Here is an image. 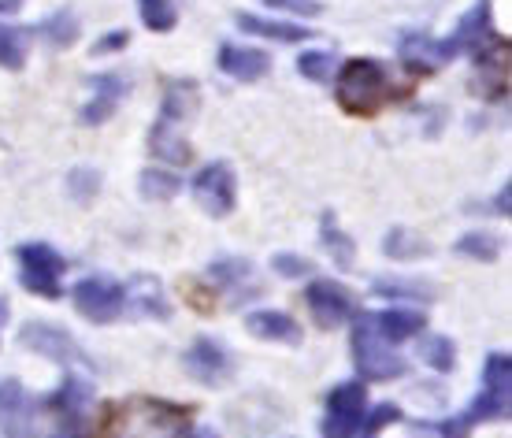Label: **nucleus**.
I'll list each match as a JSON object with an SVG mask.
<instances>
[{
  "label": "nucleus",
  "instance_id": "9d476101",
  "mask_svg": "<svg viewBox=\"0 0 512 438\" xmlns=\"http://www.w3.org/2000/svg\"><path fill=\"white\" fill-rule=\"evenodd\" d=\"M19 342L26 349H34L41 357H49V361H60V364H90L82 357V349L75 346V338L67 335L64 327H52V323H23V331H19Z\"/></svg>",
  "mask_w": 512,
  "mask_h": 438
},
{
  "label": "nucleus",
  "instance_id": "c756f323",
  "mask_svg": "<svg viewBox=\"0 0 512 438\" xmlns=\"http://www.w3.org/2000/svg\"><path fill=\"white\" fill-rule=\"evenodd\" d=\"M372 290L383 297H409V301H427V297H435V286L412 283V279H379Z\"/></svg>",
  "mask_w": 512,
  "mask_h": 438
},
{
  "label": "nucleus",
  "instance_id": "bb28decb",
  "mask_svg": "<svg viewBox=\"0 0 512 438\" xmlns=\"http://www.w3.org/2000/svg\"><path fill=\"white\" fill-rule=\"evenodd\" d=\"M420 357L435 372H449L453 368V361H457V346H453V338H446V335H427L420 342Z\"/></svg>",
  "mask_w": 512,
  "mask_h": 438
},
{
  "label": "nucleus",
  "instance_id": "9b49d317",
  "mask_svg": "<svg viewBox=\"0 0 512 438\" xmlns=\"http://www.w3.org/2000/svg\"><path fill=\"white\" fill-rule=\"evenodd\" d=\"M182 361H186V372H190L197 383H205V387H219V383L231 379V353L208 335L193 338V346L186 349Z\"/></svg>",
  "mask_w": 512,
  "mask_h": 438
},
{
  "label": "nucleus",
  "instance_id": "39448f33",
  "mask_svg": "<svg viewBox=\"0 0 512 438\" xmlns=\"http://www.w3.org/2000/svg\"><path fill=\"white\" fill-rule=\"evenodd\" d=\"M368 413V390L364 383H342L327 398V416H323V438H357L360 424Z\"/></svg>",
  "mask_w": 512,
  "mask_h": 438
},
{
  "label": "nucleus",
  "instance_id": "c85d7f7f",
  "mask_svg": "<svg viewBox=\"0 0 512 438\" xmlns=\"http://www.w3.org/2000/svg\"><path fill=\"white\" fill-rule=\"evenodd\" d=\"M138 8H141V23L149 26V30H156V34L171 30L175 19H179L171 0H138Z\"/></svg>",
  "mask_w": 512,
  "mask_h": 438
},
{
  "label": "nucleus",
  "instance_id": "a211bd4d",
  "mask_svg": "<svg viewBox=\"0 0 512 438\" xmlns=\"http://www.w3.org/2000/svg\"><path fill=\"white\" fill-rule=\"evenodd\" d=\"M238 30L253 34V38H271V41H308L312 30L297 23H279V19H264V15H238Z\"/></svg>",
  "mask_w": 512,
  "mask_h": 438
},
{
  "label": "nucleus",
  "instance_id": "0eeeda50",
  "mask_svg": "<svg viewBox=\"0 0 512 438\" xmlns=\"http://www.w3.org/2000/svg\"><path fill=\"white\" fill-rule=\"evenodd\" d=\"M71 297H75V309L93 323H112L127 309V286H119L116 279H101V275L75 283Z\"/></svg>",
  "mask_w": 512,
  "mask_h": 438
},
{
  "label": "nucleus",
  "instance_id": "4c0bfd02",
  "mask_svg": "<svg viewBox=\"0 0 512 438\" xmlns=\"http://www.w3.org/2000/svg\"><path fill=\"white\" fill-rule=\"evenodd\" d=\"M127 45V30H116V34H108V38H101L97 45H93V56H104V52H116V49H123Z\"/></svg>",
  "mask_w": 512,
  "mask_h": 438
},
{
  "label": "nucleus",
  "instance_id": "f257e3e1",
  "mask_svg": "<svg viewBox=\"0 0 512 438\" xmlns=\"http://www.w3.org/2000/svg\"><path fill=\"white\" fill-rule=\"evenodd\" d=\"M108 438H190V416L179 405L156 398H130L116 405Z\"/></svg>",
  "mask_w": 512,
  "mask_h": 438
},
{
  "label": "nucleus",
  "instance_id": "dca6fc26",
  "mask_svg": "<svg viewBox=\"0 0 512 438\" xmlns=\"http://www.w3.org/2000/svg\"><path fill=\"white\" fill-rule=\"evenodd\" d=\"M245 327L253 331L256 338H268V342H301V327H297L294 316H286V312H275V309H260L253 316H245Z\"/></svg>",
  "mask_w": 512,
  "mask_h": 438
},
{
  "label": "nucleus",
  "instance_id": "b1692460",
  "mask_svg": "<svg viewBox=\"0 0 512 438\" xmlns=\"http://www.w3.org/2000/svg\"><path fill=\"white\" fill-rule=\"evenodd\" d=\"M38 34L45 41H49L52 49H67L71 41L78 38V19H75V12H52L49 19H41L38 23Z\"/></svg>",
  "mask_w": 512,
  "mask_h": 438
},
{
  "label": "nucleus",
  "instance_id": "72a5a7b5",
  "mask_svg": "<svg viewBox=\"0 0 512 438\" xmlns=\"http://www.w3.org/2000/svg\"><path fill=\"white\" fill-rule=\"evenodd\" d=\"M505 413H509V401L498 398V394H490V390H483V394L472 401V409L464 413V420H468V424H479V420H501Z\"/></svg>",
  "mask_w": 512,
  "mask_h": 438
},
{
  "label": "nucleus",
  "instance_id": "7ed1b4c3",
  "mask_svg": "<svg viewBox=\"0 0 512 438\" xmlns=\"http://www.w3.org/2000/svg\"><path fill=\"white\" fill-rule=\"evenodd\" d=\"M353 364H357V372L364 375V379H372V383H386V379L405 375V361L386 346V338L379 335V327H375L372 316H364V320L353 327Z\"/></svg>",
  "mask_w": 512,
  "mask_h": 438
},
{
  "label": "nucleus",
  "instance_id": "412c9836",
  "mask_svg": "<svg viewBox=\"0 0 512 438\" xmlns=\"http://www.w3.org/2000/svg\"><path fill=\"white\" fill-rule=\"evenodd\" d=\"M383 253L390 260H423L431 257L435 249H431V242H423L420 234H412L409 227H394L383 238Z\"/></svg>",
  "mask_w": 512,
  "mask_h": 438
},
{
  "label": "nucleus",
  "instance_id": "a878e982",
  "mask_svg": "<svg viewBox=\"0 0 512 438\" xmlns=\"http://www.w3.org/2000/svg\"><path fill=\"white\" fill-rule=\"evenodd\" d=\"M26 64V30L0 23V67L4 71H23Z\"/></svg>",
  "mask_w": 512,
  "mask_h": 438
},
{
  "label": "nucleus",
  "instance_id": "79ce46f5",
  "mask_svg": "<svg viewBox=\"0 0 512 438\" xmlns=\"http://www.w3.org/2000/svg\"><path fill=\"white\" fill-rule=\"evenodd\" d=\"M19 4H23V0H0V12H15Z\"/></svg>",
  "mask_w": 512,
  "mask_h": 438
},
{
  "label": "nucleus",
  "instance_id": "6ab92c4d",
  "mask_svg": "<svg viewBox=\"0 0 512 438\" xmlns=\"http://www.w3.org/2000/svg\"><path fill=\"white\" fill-rule=\"evenodd\" d=\"M208 275H212V283L223 286V290H231V294H249V290H256L253 286V264L242 257H223L216 260L212 268H208Z\"/></svg>",
  "mask_w": 512,
  "mask_h": 438
},
{
  "label": "nucleus",
  "instance_id": "473e14b6",
  "mask_svg": "<svg viewBox=\"0 0 512 438\" xmlns=\"http://www.w3.org/2000/svg\"><path fill=\"white\" fill-rule=\"evenodd\" d=\"M297 71L305 78H312V82H327V78L338 71V60H334L331 52H301V60H297Z\"/></svg>",
  "mask_w": 512,
  "mask_h": 438
},
{
  "label": "nucleus",
  "instance_id": "a19ab883",
  "mask_svg": "<svg viewBox=\"0 0 512 438\" xmlns=\"http://www.w3.org/2000/svg\"><path fill=\"white\" fill-rule=\"evenodd\" d=\"M509 197H512V190L505 186L498 197H494V212H501V216H509Z\"/></svg>",
  "mask_w": 512,
  "mask_h": 438
},
{
  "label": "nucleus",
  "instance_id": "1a4fd4ad",
  "mask_svg": "<svg viewBox=\"0 0 512 438\" xmlns=\"http://www.w3.org/2000/svg\"><path fill=\"white\" fill-rule=\"evenodd\" d=\"M305 305L308 312H312V320L320 323V327H342V323L357 312V305H353V294L349 290H342L338 283H331V279H316V283L305 290Z\"/></svg>",
  "mask_w": 512,
  "mask_h": 438
},
{
  "label": "nucleus",
  "instance_id": "ea45409f",
  "mask_svg": "<svg viewBox=\"0 0 512 438\" xmlns=\"http://www.w3.org/2000/svg\"><path fill=\"white\" fill-rule=\"evenodd\" d=\"M78 182H82V190H78V197H93L97 175H93V171H75V175H71V186H78Z\"/></svg>",
  "mask_w": 512,
  "mask_h": 438
},
{
  "label": "nucleus",
  "instance_id": "aec40b11",
  "mask_svg": "<svg viewBox=\"0 0 512 438\" xmlns=\"http://www.w3.org/2000/svg\"><path fill=\"white\" fill-rule=\"evenodd\" d=\"M127 301H134V309H141L145 316H153V320H167L171 316L164 290H160V283H156L153 275H138L134 286L127 290Z\"/></svg>",
  "mask_w": 512,
  "mask_h": 438
},
{
  "label": "nucleus",
  "instance_id": "e433bc0d",
  "mask_svg": "<svg viewBox=\"0 0 512 438\" xmlns=\"http://www.w3.org/2000/svg\"><path fill=\"white\" fill-rule=\"evenodd\" d=\"M271 268L279 271L282 279H308L312 275V260L297 257V253H279V257H271Z\"/></svg>",
  "mask_w": 512,
  "mask_h": 438
},
{
  "label": "nucleus",
  "instance_id": "ddd939ff",
  "mask_svg": "<svg viewBox=\"0 0 512 438\" xmlns=\"http://www.w3.org/2000/svg\"><path fill=\"white\" fill-rule=\"evenodd\" d=\"M219 71H227L238 82H256V78L268 75L271 56L264 49H245V45H223L219 49Z\"/></svg>",
  "mask_w": 512,
  "mask_h": 438
},
{
  "label": "nucleus",
  "instance_id": "20e7f679",
  "mask_svg": "<svg viewBox=\"0 0 512 438\" xmlns=\"http://www.w3.org/2000/svg\"><path fill=\"white\" fill-rule=\"evenodd\" d=\"M490 38V0H475L472 8L461 15L457 30L442 41H427V67L446 64L461 52H472L475 45H483Z\"/></svg>",
  "mask_w": 512,
  "mask_h": 438
},
{
  "label": "nucleus",
  "instance_id": "f8f14e48",
  "mask_svg": "<svg viewBox=\"0 0 512 438\" xmlns=\"http://www.w3.org/2000/svg\"><path fill=\"white\" fill-rule=\"evenodd\" d=\"M509 67H512V49L509 41L498 38L490 45V52L475 64V90L483 93L487 101H498L509 90Z\"/></svg>",
  "mask_w": 512,
  "mask_h": 438
},
{
  "label": "nucleus",
  "instance_id": "58836bf2",
  "mask_svg": "<svg viewBox=\"0 0 512 438\" xmlns=\"http://www.w3.org/2000/svg\"><path fill=\"white\" fill-rule=\"evenodd\" d=\"M264 4H271V8H294V12H301V15L320 12V8H316V0H264Z\"/></svg>",
  "mask_w": 512,
  "mask_h": 438
},
{
  "label": "nucleus",
  "instance_id": "4468645a",
  "mask_svg": "<svg viewBox=\"0 0 512 438\" xmlns=\"http://www.w3.org/2000/svg\"><path fill=\"white\" fill-rule=\"evenodd\" d=\"M0 427L8 435L30 438L26 427H34V409H30V398L19 383H0Z\"/></svg>",
  "mask_w": 512,
  "mask_h": 438
},
{
  "label": "nucleus",
  "instance_id": "f03ea898",
  "mask_svg": "<svg viewBox=\"0 0 512 438\" xmlns=\"http://www.w3.org/2000/svg\"><path fill=\"white\" fill-rule=\"evenodd\" d=\"M397 86L386 64L379 60H368V56H357L342 64V78H338V104L353 112V116H372L379 112L390 97H397Z\"/></svg>",
  "mask_w": 512,
  "mask_h": 438
},
{
  "label": "nucleus",
  "instance_id": "7c9ffc66",
  "mask_svg": "<svg viewBox=\"0 0 512 438\" xmlns=\"http://www.w3.org/2000/svg\"><path fill=\"white\" fill-rule=\"evenodd\" d=\"M498 249H501V238H494V234H487V231H472L457 242V253H464V257H472V260H494Z\"/></svg>",
  "mask_w": 512,
  "mask_h": 438
},
{
  "label": "nucleus",
  "instance_id": "4be33fe9",
  "mask_svg": "<svg viewBox=\"0 0 512 438\" xmlns=\"http://www.w3.org/2000/svg\"><path fill=\"white\" fill-rule=\"evenodd\" d=\"M149 145H153L156 156H164L167 164H190V160H193L190 145L182 142L179 134L171 130V123H167V119H160V123L153 127V138H149Z\"/></svg>",
  "mask_w": 512,
  "mask_h": 438
},
{
  "label": "nucleus",
  "instance_id": "f704fd0d",
  "mask_svg": "<svg viewBox=\"0 0 512 438\" xmlns=\"http://www.w3.org/2000/svg\"><path fill=\"white\" fill-rule=\"evenodd\" d=\"M193 93H197V86H190V82H171V90L164 97V119L186 116L193 108Z\"/></svg>",
  "mask_w": 512,
  "mask_h": 438
},
{
  "label": "nucleus",
  "instance_id": "f3484780",
  "mask_svg": "<svg viewBox=\"0 0 512 438\" xmlns=\"http://www.w3.org/2000/svg\"><path fill=\"white\" fill-rule=\"evenodd\" d=\"M375 327H379V335L386 342H401V338H412L420 335L423 327H427V316L420 309H386L379 316H372Z\"/></svg>",
  "mask_w": 512,
  "mask_h": 438
},
{
  "label": "nucleus",
  "instance_id": "423d86ee",
  "mask_svg": "<svg viewBox=\"0 0 512 438\" xmlns=\"http://www.w3.org/2000/svg\"><path fill=\"white\" fill-rule=\"evenodd\" d=\"M19 264H23V286L38 297H60V275L67 271V260L41 242L19 245Z\"/></svg>",
  "mask_w": 512,
  "mask_h": 438
},
{
  "label": "nucleus",
  "instance_id": "2f4dec72",
  "mask_svg": "<svg viewBox=\"0 0 512 438\" xmlns=\"http://www.w3.org/2000/svg\"><path fill=\"white\" fill-rule=\"evenodd\" d=\"M141 194L149 197V201H167V197L179 194V179H175L171 171L149 168L145 175H141Z\"/></svg>",
  "mask_w": 512,
  "mask_h": 438
},
{
  "label": "nucleus",
  "instance_id": "5701e85b",
  "mask_svg": "<svg viewBox=\"0 0 512 438\" xmlns=\"http://www.w3.org/2000/svg\"><path fill=\"white\" fill-rule=\"evenodd\" d=\"M320 242L323 249L331 253L334 264H342V268H353V260H357V253H353V238H349L346 231H338V223H334V216L327 212L320 223Z\"/></svg>",
  "mask_w": 512,
  "mask_h": 438
},
{
  "label": "nucleus",
  "instance_id": "393cba45",
  "mask_svg": "<svg viewBox=\"0 0 512 438\" xmlns=\"http://www.w3.org/2000/svg\"><path fill=\"white\" fill-rule=\"evenodd\" d=\"M483 387L490 394H498V398L509 401L512 398V361L505 353H490L487 357V368H483Z\"/></svg>",
  "mask_w": 512,
  "mask_h": 438
},
{
  "label": "nucleus",
  "instance_id": "cd10ccee",
  "mask_svg": "<svg viewBox=\"0 0 512 438\" xmlns=\"http://www.w3.org/2000/svg\"><path fill=\"white\" fill-rule=\"evenodd\" d=\"M86 405H90V387H86L82 379H75V375H71L56 394H52V409H60V413H67V416L82 413Z\"/></svg>",
  "mask_w": 512,
  "mask_h": 438
},
{
  "label": "nucleus",
  "instance_id": "c9c22d12",
  "mask_svg": "<svg viewBox=\"0 0 512 438\" xmlns=\"http://www.w3.org/2000/svg\"><path fill=\"white\" fill-rule=\"evenodd\" d=\"M397 420H401V409H397V405H375L372 416L364 413L360 435H364V438H379L386 431V424H397Z\"/></svg>",
  "mask_w": 512,
  "mask_h": 438
},
{
  "label": "nucleus",
  "instance_id": "2eb2a0df",
  "mask_svg": "<svg viewBox=\"0 0 512 438\" xmlns=\"http://www.w3.org/2000/svg\"><path fill=\"white\" fill-rule=\"evenodd\" d=\"M90 86H93V101L82 108V119H86V123H104V119L119 108V101H123V93H127V78L97 75V78H90Z\"/></svg>",
  "mask_w": 512,
  "mask_h": 438
},
{
  "label": "nucleus",
  "instance_id": "6e6552de",
  "mask_svg": "<svg viewBox=\"0 0 512 438\" xmlns=\"http://www.w3.org/2000/svg\"><path fill=\"white\" fill-rule=\"evenodd\" d=\"M193 201L216 219H223L231 212L234 201H238V182H234V168L227 160L205 164V168L193 175Z\"/></svg>",
  "mask_w": 512,
  "mask_h": 438
}]
</instances>
